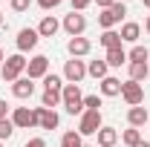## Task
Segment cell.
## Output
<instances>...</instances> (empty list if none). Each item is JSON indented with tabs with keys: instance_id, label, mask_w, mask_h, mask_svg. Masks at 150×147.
I'll return each mask as SVG.
<instances>
[{
	"instance_id": "obj_36",
	"label": "cell",
	"mask_w": 150,
	"mask_h": 147,
	"mask_svg": "<svg viewBox=\"0 0 150 147\" xmlns=\"http://www.w3.org/2000/svg\"><path fill=\"white\" fill-rule=\"evenodd\" d=\"M133 147H150V141H144V139H142V141H136Z\"/></svg>"
},
{
	"instance_id": "obj_23",
	"label": "cell",
	"mask_w": 150,
	"mask_h": 147,
	"mask_svg": "<svg viewBox=\"0 0 150 147\" xmlns=\"http://www.w3.org/2000/svg\"><path fill=\"white\" fill-rule=\"evenodd\" d=\"M150 75V66L147 64H130V81H139V84H144Z\"/></svg>"
},
{
	"instance_id": "obj_41",
	"label": "cell",
	"mask_w": 150,
	"mask_h": 147,
	"mask_svg": "<svg viewBox=\"0 0 150 147\" xmlns=\"http://www.w3.org/2000/svg\"><path fill=\"white\" fill-rule=\"evenodd\" d=\"M84 147H93V144H84Z\"/></svg>"
},
{
	"instance_id": "obj_29",
	"label": "cell",
	"mask_w": 150,
	"mask_h": 147,
	"mask_svg": "<svg viewBox=\"0 0 150 147\" xmlns=\"http://www.w3.org/2000/svg\"><path fill=\"white\" fill-rule=\"evenodd\" d=\"M98 107H101L98 95H84V110H98Z\"/></svg>"
},
{
	"instance_id": "obj_37",
	"label": "cell",
	"mask_w": 150,
	"mask_h": 147,
	"mask_svg": "<svg viewBox=\"0 0 150 147\" xmlns=\"http://www.w3.org/2000/svg\"><path fill=\"white\" fill-rule=\"evenodd\" d=\"M144 29H147V35H150V15H147V20H144Z\"/></svg>"
},
{
	"instance_id": "obj_30",
	"label": "cell",
	"mask_w": 150,
	"mask_h": 147,
	"mask_svg": "<svg viewBox=\"0 0 150 147\" xmlns=\"http://www.w3.org/2000/svg\"><path fill=\"white\" fill-rule=\"evenodd\" d=\"M9 3H12V9H15V12H26V9H29V6H32V0H9Z\"/></svg>"
},
{
	"instance_id": "obj_19",
	"label": "cell",
	"mask_w": 150,
	"mask_h": 147,
	"mask_svg": "<svg viewBox=\"0 0 150 147\" xmlns=\"http://www.w3.org/2000/svg\"><path fill=\"white\" fill-rule=\"evenodd\" d=\"M107 66H121V64H127V52H124V46H115V49H107Z\"/></svg>"
},
{
	"instance_id": "obj_33",
	"label": "cell",
	"mask_w": 150,
	"mask_h": 147,
	"mask_svg": "<svg viewBox=\"0 0 150 147\" xmlns=\"http://www.w3.org/2000/svg\"><path fill=\"white\" fill-rule=\"evenodd\" d=\"M23 147H46V141H43V139H29Z\"/></svg>"
},
{
	"instance_id": "obj_15",
	"label": "cell",
	"mask_w": 150,
	"mask_h": 147,
	"mask_svg": "<svg viewBox=\"0 0 150 147\" xmlns=\"http://www.w3.org/2000/svg\"><path fill=\"white\" fill-rule=\"evenodd\" d=\"M58 29H61V23L55 20V15H46V18L40 20V26H38V35L40 37H55Z\"/></svg>"
},
{
	"instance_id": "obj_21",
	"label": "cell",
	"mask_w": 150,
	"mask_h": 147,
	"mask_svg": "<svg viewBox=\"0 0 150 147\" xmlns=\"http://www.w3.org/2000/svg\"><path fill=\"white\" fill-rule=\"evenodd\" d=\"M58 104H61V92H58V90H43V95H40V107L55 110Z\"/></svg>"
},
{
	"instance_id": "obj_2",
	"label": "cell",
	"mask_w": 150,
	"mask_h": 147,
	"mask_svg": "<svg viewBox=\"0 0 150 147\" xmlns=\"http://www.w3.org/2000/svg\"><path fill=\"white\" fill-rule=\"evenodd\" d=\"M26 64H29V61H26V58L20 55V52L9 55L6 61H3V69H0V78H3V81H9V84H15V81H18L20 75L26 72Z\"/></svg>"
},
{
	"instance_id": "obj_24",
	"label": "cell",
	"mask_w": 150,
	"mask_h": 147,
	"mask_svg": "<svg viewBox=\"0 0 150 147\" xmlns=\"http://www.w3.org/2000/svg\"><path fill=\"white\" fill-rule=\"evenodd\" d=\"M98 40H101V46H104V49H115V46H121V35H118V32H112V29H107Z\"/></svg>"
},
{
	"instance_id": "obj_17",
	"label": "cell",
	"mask_w": 150,
	"mask_h": 147,
	"mask_svg": "<svg viewBox=\"0 0 150 147\" xmlns=\"http://www.w3.org/2000/svg\"><path fill=\"white\" fill-rule=\"evenodd\" d=\"M95 136H98V144L101 147H112L115 141H118V130L115 127H101Z\"/></svg>"
},
{
	"instance_id": "obj_34",
	"label": "cell",
	"mask_w": 150,
	"mask_h": 147,
	"mask_svg": "<svg viewBox=\"0 0 150 147\" xmlns=\"http://www.w3.org/2000/svg\"><path fill=\"white\" fill-rule=\"evenodd\" d=\"M9 115V104H6V98H0V118H6Z\"/></svg>"
},
{
	"instance_id": "obj_18",
	"label": "cell",
	"mask_w": 150,
	"mask_h": 147,
	"mask_svg": "<svg viewBox=\"0 0 150 147\" xmlns=\"http://www.w3.org/2000/svg\"><path fill=\"white\" fill-rule=\"evenodd\" d=\"M118 35H121V43H124V40H127V43H136L139 35H142V26H139V23H124Z\"/></svg>"
},
{
	"instance_id": "obj_8",
	"label": "cell",
	"mask_w": 150,
	"mask_h": 147,
	"mask_svg": "<svg viewBox=\"0 0 150 147\" xmlns=\"http://www.w3.org/2000/svg\"><path fill=\"white\" fill-rule=\"evenodd\" d=\"M64 78H67L69 84H81V81L87 78V64L78 61V58L67 61V64H64Z\"/></svg>"
},
{
	"instance_id": "obj_7",
	"label": "cell",
	"mask_w": 150,
	"mask_h": 147,
	"mask_svg": "<svg viewBox=\"0 0 150 147\" xmlns=\"http://www.w3.org/2000/svg\"><path fill=\"white\" fill-rule=\"evenodd\" d=\"M121 98H124L130 107H142V101H144V87H142L139 81H127V84H121Z\"/></svg>"
},
{
	"instance_id": "obj_35",
	"label": "cell",
	"mask_w": 150,
	"mask_h": 147,
	"mask_svg": "<svg viewBox=\"0 0 150 147\" xmlns=\"http://www.w3.org/2000/svg\"><path fill=\"white\" fill-rule=\"evenodd\" d=\"M95 3H98L101 9H110V6H112V3H115V0H95Z\"/></svg>"
},
{
	"instance_id": "obj_9",
	"label": "cell",
	"mask_w": 150,
	"mask_h": 147,
	"mask_svg": "<svg viewBox=\"0 0 150 147\" xmlns=\"http://www.w3.org/2000/svg\"><path fill=\"white\" fill-rule=\"evenodd\" d=\"M49 75V58L46 55H35L29 64H26V78H46Z\"/></svg>"
},
{
	"instance_id": "obj_4",
	"label": "cell",
	"mask_w": 150,
	"mask_h": 147,
	"mask_svg": "<svg viewBox=\"0 0 150 147\" xmlns=\"http://www.w3.org/2000/svg\"><path fill=\"white\" fill-rule=\"evenodd\" d=\"M124 15H127V6H124V3H112L110 9H104V12L98 15V26L107 32V29H112L115 23H121Z\"/></svg>"
},
{
	"instance_id": "obj_1",
	"label": "cell",
	"mask_w": 150,
	"mask_h": 147,
	"mask_svg": "<svg viewBox=\"0 0 150 147\" xmlns=\"http://www.w3.org/2000/svg\"><path fill=\"white\" fill-rule=\"evenodd\" d=\"M61 104L69 115H81L84 112V95H81V87L78 84H64L61 90Z\"/></svg>"
},
{
	"instance_id": "obj_40",
	"label": "cell",
	"mask_w": 150,
	"mask_h": 147,
	"mask_svg": "<svg viewBox=\"0 0 150 147\" xmlns=\"http://www.w3.org/2000/svg\"><path fill=\"white\" fill-rule=\"evenodd\" d=\"M0 26H3V15H0Z\"/></svg>"
},
{
	"instance_id": "obj_10",
	"label": "cell",
	"mask_w": 150,
	"mask_h": 147,
	"mask_svg": "<svg viewBox=\"0 0 150 147\" xmlns=\"http://www.w3.org/2000/svg\"><path fill=\"white\" fill-rule=\"evenodd\" d=\"M38 40H40V35H38V29H20L18 32V52L23 55V52H29V49H35Z\"/></svg>"
},
{
	"instance_id": "obj_12",
	"label": "cell",
	"mask_w": 150,
	"mask_h": 147,
	"mask_svg": "<svg viewBox=\"0 0 150 147\" xmlns=\"http://www.w3.org/2000/svg\"><path fill=\"white\" fill-rule=\"evenodd\" d=\"M90 49H93V43H90L87 37H69V43H67V52H69L72 58L90 55Z\"/></svg>"
},
{
	"instance_id": "obj_25",
	"label": "cell",
	"mask_w": 150,
	"mask_h": 147,
	"mask_svg": "<svg viewBox=\"0 0 150 147\" xmlns=\"http://www.w3.org/2000/svg\"><path fill=\"white\" fill-rule=\"evenodd\" d=\"M61 147H84V141H81V133H75V130L64 133V139H61Z\"/></svg>"
},
{
	"instance_id": "obj_42",
	"label": "cell",
	"mask_w": 150,
	"mask_h": 147,
	"mask_svg": "<svg viewBox=\"0 0 150 147\" xmlns=\"http://www.w3.org/2000/svg\"><path fill=\"white\" fill-rule=\"evenodd\" d=\"M0 147H3V141H0Z\"/></svg>"
},
{
	"instance_id": "obj_11",
	"label": "cell",
	"mask_w": 150,
	"mask_h": 147,
	"mask_svg": "<svg viewBox=\"0 0 150 147\" xmlns=\"http://www.w3.org/2000/svg\"><path fill=\"white\" fill-rule=\"evenodd\" d=\"M61 118L55 110H46V107H38V127L40 130H58Z\"/></svg>"
},
{
	"instance_id": "obj_16",
	"label": "cell",
	"mask_w": 150,
	"mask_h": 147,
	"mask_svg": "<svg viewBox=\"0 0 150 147\" xmlns=\"http://www.w3.org/2000/svg\"><path fill=\"white\" fill-rule=\"evenodd\" d=\"M101 95H104V98H115V95H121V81L112 78V75L101 78Z\"/></svg>"
},
{
	"instance_id": "obj_38",
	"label": "cell",
	"mask_w": 150,
	"mask_h": 147,
	"mask_svg": "<svg viewBox=\"0 0 150 147\" xmlns=\"http://www.w3.org/2000/svg\"><path fill=\"white\" fill-rule=\"evenodd\" d=\"M3 61H6V55H3V49H0V64H3Z\"/></svg>"
},
{
	"instance_id": "obj_3",
	"label": "cell",
	"mask_w": 150,
	"mask_h": 147,
	"mask_svg": "<svg viewBox=\"0 0 150 147\" xmlns=\"http://www.w3.org/2000/svg\"><path fill=\"white\" fill-rule=\"evenodd\" d=\"M101 127H104L101 124V110H84L81 112V121H78V133L81 136H95Z\"/></svg>"
},
{
	"instance_id": "obj_43",
	"label": "cell",
	"mask_w": 150,
	"mask_h": 147,
	"mask_svg": "<svg viewBox=\"0 0 150 147\" xmlns=\"http://www.w3.org/2000/svg\"><path fill=\"white\" fill-rule=\"evenodd\" d=\"M0 81H3V78H0Z\"/></svg>"
},
{
	"instance_id": "obj_31",
	"label": "cell",
	"mask_w": 150,
	"mask_h": 147,
	"mask_svg": "<svg viewBox=\"0 0 150 147\" xmlns=\"http://www.w3.org/2000/svg\"><path fill=\"white\" fill-rule=\"evenodd\" d=\"M58 3H61V0H38V6H40L43 12H52V9H55Z\"/></svg>"
},
{
	"instance_id": "obj_14",
	"label": "cell",
	"mask_w": 150,
	"mask_h": 147,
	"mask_svg": "<svg viewBox=\"0 0 150 147\" xmlns=\"http://www.w3.org/2000/svg\"><path fill=\"white\" fill-rule=\"evenodd\" d=\"M127 121H130V127H144V124H147L150 121V112L144 110V107H130V110H127Z\"/></svg>"
},
{
	"instance_id": "obj_26",
	"label": "cell",
	"mask_w": 150,
	"mask_h": 147,
	"mask_svg": "<svg viewBox=\"0 0 150 147\" xmlns=\"http://www.w3.org/2000/svg\"><path fill=\"white\" fill-rule=\"evenodd\" d=\"M121 141H124V144H127V147H133V144H136V141H142V130H136V127L124 130V133H121Z\"/></svg>"
},
{
	"instance_id": "obj_22",
	"label": "cell",
	"mask_w": 150,
	"mask_h": 147,
	"mask_svg": "<svg viewBox=\"0 0 150 147\" xmlns=\"http://www.w3.org/2000/svg\"><path fill=\"white\" fill-rule=\"evenodd\" d=\"M127 61H130V64H147L150 61L147 46H133L130 52H127Z\"/></svg>"
},
{
	"instance_id": "obj_27",
	"label": "cell",
	"mask_w": 150,
	"mask_h": 147,
	"mask_svg": "<svg viewBox=\"0 0 150 147\" xmlns=\"http://www.w3.org/2000/svg\"><path fill=\"white\" fill-rule=\"evenodd\" d=\"M43 90H64V78H61V75H46V78H43Z\"/></svg>"
},
{
	"instance_id": "obj_13",
	"label": "cell",
	"mask_w": 150,
	"mask_h": 147,
	"mask_svg": "<svg viewBox=\"0 0 150 147\" xmlns=\"http://www.w3.org/2000/svg\"><path fill=\"white\" fill-rule=\"evenodd\" d=\"M12 95H15V98H32V95H35L32 78H18V81L12 84Z\"/></svg>"
},
{
	"instance_id": "obj_28",
	"label": "cell",
	"mask_w": 150,
	"mask_h": 147,
	"mask_svg": "<svg viewBox=\"0 0 150 147\" xmlns=\"http://www.w3.org/2000/svg\"><path fill=\"white\" fill-rule=\"evenodd\" d=\"M15 124H12V118H0V141L3 139H12V133H15Z\"/></svg>"
},
{
	"instance_id": "obj_39",
	"label": "cell",
	"mask_w": 150,
	"mask_h": 147,
	"mask_svg": "<svg viewBox=\"0 0 150 147\" xmlns=\"http://www.w3.org/2000/svg\"><path fill=\"white\" fill-rule=\"evenodd\" d=\"M144 6H147V9H150V0H144Z\"/></svg>"
},
{
	"instance_id": "obj_5",
	"label": "cell",
	"mask_w": 150,
	"mask_h": 147,
	"mask_svg": "<svg viewBox=\"0 0 150 147\" xmlns=\"http://www.w3.org/2000/svg\"><path fill=\"white\" fill-rule=\"evenodd\" d=\"M12 124H15L18 130H32V127H38V110L15 107V112H12Z\"/></svg>"
},
{
	"instance_id": "obj_6",
	"label": "cell",
	"mask_w": 150,
	"mask_h": 147,
	"mask_svg": "<svg viewBox=\"0 0 150 147\" xmlns=\"http://www.w3.org/2000/svg\"><path fill=\"white\" fill-rule=\"evenodd\" d=\"M61 26H64V32H67L69 37H81V35H84V29H87V18H84L81 12H69V15L64 18Z\"/></svg>"
},
{
	"instance_id": "obj_32",
	"label": "cell",
	"mask_w": 150,
	"mask_h": 147,
	"mask_svg": "<svg viewBox=\"0 0 150 147\" xmlns=\"http://www.w3.org/2000/svg\"><path fill=\"white\" fill-rule=\"evenodd\" d=\"M90 3H93V0H72V12H84Z\"/></svg>"
},
{
	"instance_id": "obj_20",
	"label": "cell",
	"mask_w": 150,
	"mask_h": 147,
	"mask_svg": "<svg viewBox=\"0 0 150 147\" xmlns=\"http://www.w3.org/2000/svg\"><path fill=\"white\" fill-rule=\"evenodd\" d=\"M107 61H90L87 64V75H93L95 81H101V78H107Z\"/></svg>"
}]
</instances>
